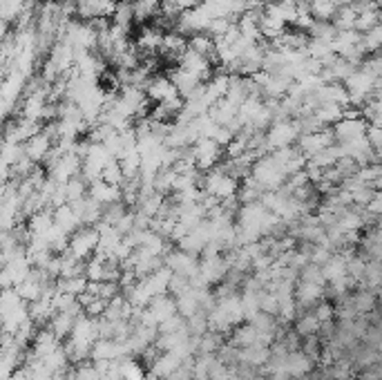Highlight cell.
Listing matches in <instances>:
<instances>
[{
	"label": "cell",
	"instance_id": "obj_1",
	"mask_svg": "<svg viewBox=\"0 0 382 380\" xmlns=\"http://www.w3.org/2000/svg\"><path fill=\"white\" fill-rule=\"evenodd\" d=\"M248 175H251L257 181V186L262 190H279L282 186H284V181H286L284 170H282V166L271 155L257 157L253 161L251 173H248Z\"/></svg>",
	"mask_w": 382,
	"mask_h": 380
},
{
	"label": "cell",
	"instance_id": "obj_2",
	"mask_svg": "<svg viewBox=\"0 0 382 380\" xmlns=\"http://www.w3.org/2000/svg\"><path fill=\"white\" fill-rule=\"evenodd\" d=\"M297 137H300V128H297L295 119H277L273 121L267 132H264V148H267V155L279 148L295 145Z\"/></svg>",
	"mask_w": 382,
	"mask_h": 380
},
{
	"label": "cell",
	"instance_id": "obj_3",
	"mask_svg": "<svg viewBox=\"0 0 382 380\" xmlns=\"http://www.w3.org/2000/svg\"><path fill=\"white\" fill-rule=\"evenodd\" d=\"M188 153H190V159L195 163V168L199 173H206L210 168H215L217 163H222V157H224V148L217 145L212 139H197L190 148H188Z\"/></svg>",
	"mask_w": 382,
	"mask_h": 380
},
{
	"label": "cell",
	"instance_id": "obj_4",
	"mask_svg": "<svg viewBox=\"0 0 382 380\" xmlns=\"http://www.w3.org/2000/svg\"><path fill=\"white\" fill-rule=\"evenodd\" d=\"M96 244H98V233L94 226H81L78 230L70 235L68 242V253H72L76 260L86 262L94 255L96 251Z\"/></svg>",
	"mask_w": 382,
	"mask_h": 380
},
{
	"label": "cell",
	"instance_id": "obj_5",
	"mask_svg": "<svg viewBox=\"0 0 382 380\" xmlns=\"http://www.w3.org/2000/svg\"><path fill=\"white\" fill-rule=\"evenodd\" d=\"M163 267H168L175 275L190 279L199 273V260L197 255L177 249V251H168V255L163 257Z\"/></svg>",
	"mask_w": 382,
	"mask_h": 380
},
{
	"label": "cell",
	"instance_id": "obj_6",
	"mask_svg": "<svg viewBox=\"0 0 382 380\" xmlns=\"http://www.w3.org/2000/svg\"><path fill=\"white\" fill-rule=\"evenodd\" d=\"M52 148H54L52 137H49L47 132L41 128V132H36L34 137H29V139L23 143V153H25V157H27L31 163H36V166H43L45 159L49 157V153H52Z\"/></svg>",
	"mask_w": 382,
	"mask_h": 380
},
{
	"label": "cell",
	"instance_id": "obj_7",
	"mask_svg": "<svg viewBox=\"0 0 382 380\" xmlns=\"http://www.w3.org/2000/svg\"><path fill=\"white\" fill-rule=\"evenodd\" d=\"M334 135H331V128H322L318 132H309V135H300L295 141V148L300 150L306 159L313 157L315 153L324 150V148L334 145Z\"/></svg>",
	"mask_w": 382,
	"mask_h": 380
},
{
	"label": "cell",
	"instance_id": "obj_8",
	"mask_svg": "<svg viewBox=\"0 0 382 380\" xmlns=\"http://www.w3.org/2000/svg\"><path fill=\"white\" fill-rule=\"evenodd\" d=\"M143 92L148 96V101H153L155 106H163V103L179 98V92L175 90V86L170 83L168 76H150Z\"/></svg>",
	"mask_w": 382,
	"mask_h": 380
},
{
	"label": "cell",
	"instance_id": "obj_9",
	"mask_svg": "<svg viewBox=\"0 0 382 380\" xmlns=\"http://www.w3.org/2000/svg\"><path fill=\"white\" fill-rule=\"evenodd\" d=\"M41 123H34V121H27V119H16V121H11L5 130H3V141H9V143H25L29 137H34L36 132H41Z\"/></svg>",
	"mask_w": 382,
	"mask_h": 380
},
{
	"label": "cell",
	"instance_id": "obj_10",
	"mask_svg": "<svg viewBox=\"0 0 382 380\" xmlns=\"http://www.w3.org/2000/svg\"><path fill=\"white\" fill-rule=\"evenodd\" d=\"M88 197H92V200L101 206H110L114 202H121V188L110 186V184H105V181L98 179V181H94V184L88 186Z\"/></svg>",
	"mask_w": 382,
	"mask_h": 380
},
{
	"label": "cell",
	"instance_id": "obj_11",
	"mask_svg": "<svg viewBox=\"0 0 382 380\" xmlns=\"http://www.w3.org/2000/svg\"><path fill=\"white\" fill-rule=\"evenodd\" d=\"M161 38H163V31L155 25H143L141 31H139V36H137V52H150L155 54L157 49L161 47Z\"/></svg>",
	"mask_w": 382,
	"mask_h": 380
},
{
	"label": "cell",
	"instance_id": "obj_12",
	"mask_svg": "<svg viewBox=\"0 0 382 380\" xmlns=\"http://www.w3.org/2000/svg\"><path fill=\"white\" fill-rule=\"evenodd\" d=\"M168 78H170V83L175 86V90L179 92V96L181 98H186V96H190L199 86V81L192 76V74H188L186 70H181V68H175V70H170V74H168Z\"/></svg>",
	"mask_w": 382,
	"mask_h": 380
},
{
	"label": "cell",
	"instance_id": "obj_13",
	"mask_svg": "<svg viewBox=\"0 0 382 380\" xmlns=\"http://www.w3.org/2000/svg\"><path fill=\"white\" fill-rule=\"evenodd\" d=\"M318 332H320V322H318V318H315L313 313H311V309L304 311L302 316L295 318V334L300 336V338L318 336Z\"/></svg>",
	"mask_w": 382,
	"mask_h": 380
},
{
	"label": "cell",
	"instance_id": "obj_14",
	"mask_svg": "<svg viewBox=\"0 0 382 380\" xmlns=\"http://www.w3.org/2000/svg\"><path fill=\"white\" fill-rule=\"evenodd\" d=\"M188 49H192V52L202 54V56H208L212 61V49H215V41L206 34V31H202V34H192L188 38Z\"/></svg>",
	"mask_w": 382,
	"mask_h": 380
},
{
	"label": "cell",
	"instance_id": "obj_15",
	"mask_svg": "<svg viewBox=\"0 0 382 380\" xmlns=\"http://www.w3.org/2000/svg\"><path fill=\"white\" fill-rule=\"evenodd\" d=\"M119 374L123 380H143L145 378V371H143V365L132 358H121L119 360Z\"/></svg>",
	"mask_w": 382,
	"mask_h": 380
},
{
	"label": "cell",
	"instance_id": "obj_16",
	"mask_svg": "<svg viewBox=\"0 0 382 380\" xmlns=\"http://www.w3.org/2000/svg\"><path fill=\"white\" fill-rule=\"evenodd\" d=\"M101 181H105V184H110V186L121 188V184L125 181V177H123V170H121V166H119V161L112 159V161L108 163V166L103 168V173H101Z\"/></svg>",
	"mask_w": 382,
	"mask_h": 380
},
{
	"label": "cell",
	"instance_id": "obj_17",
	"mask_svg": "<svg viewBox=\"0 0 382 380\" xmlns=\"http://www.w3.org/2000/svg\"><path fill=\"white\" fill-rule=\"evenodd\" d=\"M72 380H101V374L96 371L94 362L83 360V362H76V369L72 371Z\"/></svg>",
	"mask_w": 382,
	"mask_h": 380
},
{
	"label": "cell",
	"instance_id": "obj_18",
	"mask_svg": "<svg viewBox=\"0 0 382 380\" xmlns=\"http://www.w3.org/2000/svg\"><path fill=\"white\" fill-rule=\"evenodd\" d=\"M311 313H313L315 318H318L320 324L322 322H334V318H336V304H331L329 300H320L318 304L311 309Z\"/></svg>",
	"mask_w": 382,
	"mask_h": 380
},
{
	"label": "cell",
	"instance_id": "obj_19",
	"mask_svg": "<svg viewBox=\"0 0 382 380\" xmlns=\"http://www.w3.org/2000/svg\"><path fill=\"white\" fill-rule=\"evenodd\" d=\"M356 380H380V362L367 367L362 374H356Z\"/></svg>",
	"mask_w": 382,
	"mask_h": 380
},
{
	"label": "cell",
	"instance_id": "obj_20",
	"mask_svg": "<svg viewBox=\"0 0 382 380\" xmlns=\"http://www.w3.org/2000/svg\"><path fill=\"white\" fill-rule=\"evenodd\" d=\"M54 380H72V374H68V371L56 374V376H54Z\"/></svg>",
	"mask_w": 382,
	"mask_h": 380
}]
</instances>
